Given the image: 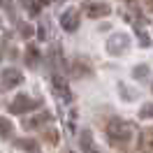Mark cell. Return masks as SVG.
<instances>
[{
    "mask_svg": "<svg viewBox=\"0 0 153 153\" xmlns=\"http://www.w3.org/2000/svg\"><path fill=\"white\" fill-rule=\"evenodd\" d=\"M107 137L114 146H125L134 137V123L123 121V118H111L107 123Z\"/></svg>",
    "mask_w": 153,
    "mask_h": 153,
    "instance_id": "obj_1",
    "label": "cell"
},
{
    "mask_svg": "<svg viewBox=\"0 0 153 153\" xmlns=\"http://www.w3.org/2000/svg\"><path fill=\"white\" fill-rule=\"evenodd\" d=\"M21 81H23V74H21L16 67H7V70L0 72V88L2 91H10V88L19 86Z\"/></svg>",
    "mask_w": 153,
    "mask_h": 153,
    "instance_id": "obj_2",
    "label": "cell"
},
{
    "mask_svg": "<svg viewBox=\"0 0 153 153\" xmlns=\"http://www.w3.org/2000/svg\"><path fill=\"white\" fill-rule=\"evenodd\" d=\"M35 107H37V102H35L33 97L26 95V93H21V95H16L10 102V111L12 114H26V111H30V109H35Z\"/></svg>",
    "mask_w": 153,
    "mask_h": 153,
    "instance_id": "obj_3",
    "label": "cell"
},
{
    "mask_svg": "<svg viewBox=\"0 0 153 153\" xmlns=\"http://www.w3.org/2000/svg\"><path fill=\"white\" fill-rule=\"evenodd\" d=\"M60 26L67 30V33H74L79 28V12L76 10H67L63 16H60Z\"/></svg>",
    "mask_w": 153,
    "mask_h": 153,
    "instance_id": "obj_4",
    "label": "cell"
},
{
    "mask_svg": "<svg viewBox=\"0 0 153 153\" xmlns=\"http://www.w3.org/2000/svg\"><path fill=\"white\" fill-rule=\"evenodd\" d=\"M111 12V7L107 5V2H93V5H88L86 7V14L91 19H100V16H107Z\"/></svg>",
    "mask_w": 153,
    "mask_h": 153,
    "instance_id": "obj_5",
    "label": "cell"
},
{
    "mask_svg": "<svg viewBox=\"0 0 153 153\" xmlns=\"http://www.w3.org/2000/svg\"><path fill=\"white\" fill-rule=\"evenodd\" d=\"M139 151L142 153H153V128H146L139 134Z\"/></svg>",
    "mask_w": 153,
    "mask_h": 153,
    "instance_id": "obj_6",
    "label": "cell"
},
{
    "mask_svg": "<svg viewBox=\"0 0 153 153\" xmlns=\"http://www.w3.org/2000/svg\"><path fill=\"white\" fill-rule=\"evenodd\" d=\"M49 118H51V114H49V111L35 114V116H30V118H26V121H23V128H26V130H33V128H42V125L47 123Z\"/></svg>",
    "mask_w": 153,
    "mask_h": 153,
    "instance_id": "obj_7",
    "label": "cell"
},
{
    "mask_svg": "<svg viewBox=\"0 0 153 153\" xmlns=\"http://www.w3.org/2000/svg\"><path fill=\"white\" fill-rule=\"evenodd\" d=\"M14 146H16V149H21V151H26V153H37V151H39L37 139H30V137L16 139V142H14Z\"/></svg>",
    "mask_w": 153,
    "mask_h": 153,
    "instance_id": "obj_8",
    "label": "cell"
},
{
    "mask_svg": "<svg viewBox=\"0 0 153 153\" xmlns=\"http://www.w3.org/2000/svg\"><path fill=\"white\" fill-rule=\"evenodd\" d=\"M128 49V37L125 35H116V37L109 39V51L111 53H123Z\"/></svg>",
    "mask_w": 153,
    "mask_h": 153,
    "instance_id": "obj_9",
    "label": "cell"
},
{
    "mask_svg": "<svg viewBox=\"0 0 153 153\" xmlns=\"http://www.w3.org/2000/svg\"><path fill=\"white\" fill-rule=\"evenodd\" d=\"M53 88H56V93L60 95V100H65V102H70V88H67V84L60 79V76H53Z\"/></svg>",
    "mask_w": 153,
    "mask_h": 153,
    "instance_id": "obj_10",
    "label": "cell"
},
{
    "mask_svg": "<svg viewBox=\"0 0 153 153\" xmlns=\"http://www.w3.org/2000/svg\"><path fill=\"white\" fill-rule=\"evenodd\" d=\"M12 132H14V125H12V121H10V118H5V116H0V137L10 139Z\"/></svg>",
    "mask_w": 153,
    "mask_h": 153,
    "instance_id": "obj_11",
    "label": "cell"
},
{
    "mask_svg": "<svg viewBox=\"0 0 153 153\" xmlns=\"http://www.w3.org/2000/svg\"><path fill=\"white\" fill-rule=\"evenodd\" d=\"M26 63H28V67H35L39 63V51L35 47H28V51H26Z\"/></svg>",
    "mask_w": 153,
    "mask_h": 153,
    "instance_id": "obj_12",
    "label": "cell"
},
{
    "mask_svg": "<svg viewBox=\"0 0 153 153\" xmlns=\"http://www.w3.org/2000/svg\"><path fill=\"white\" fill-rule=\"evenodd\" d=\"M139 116H142V118H153V102H146V105L139 109Z\"/></svg>",
    "mask_w": 153,
    "mask_h": 153,
    "instance_id": "obj_13",
    "label": "cell"
},
{
    "mask_svg": "<svg viewBox=\"0 0 153 153\" xmlns=\"http://www.w3.org/2000/svg\"><path fill=\"white\" fill-rule=\"evenodd\" d=\"M44 139L49 144H58V132L56 130H44Z\"/></svg>",
    "mask_w": 153,
    "mask_h": 153,
    "instance_id": "obj_14",
    "label": "cell"
},
{
    "mask_svg": "<svg viewBox=\"0 0 153 153\" xmlns=\"http://www.w3.org/2000/svg\"><path fill=\"white\" fill-rule=\"evenodd\" d=\"M146 74H149V67H146V65H139V67H134V76H137V79H144Z\"/></svg>",
    "mask_w": 153,
    "mask_h": 153,
    "instance_id": "obj_15",
    "label": "cell"
},
{
    "mask_svg": "<svg viewBox=\"0 0 153 153\" xmlns=\"http://www.w3.org/2000/svg\"><path fill=\"white\" fill-rule=\"evenodd\" d=\"M146 5H149V7L153 10V0H146Z\"/></svg>",
    "mask_w": 153,
    "mask_h": 153,
    "instance_id": "obj_16",
    "label": "cell"
},
{
    "mask_svg": "<svg viewBox=\"0 0 153 153\" xmlns=\"http://www.w3.org/2000/svg\"><path fill=\"white\" fill-rule=\"evenodd\" d=\"M128 2H130V0H128Z\"/></svg>",
    "mask_w": 153,
    "mask_h": 153,
    "instance_id": "obj_17",
    "label": "cell"
}]
</instances>
